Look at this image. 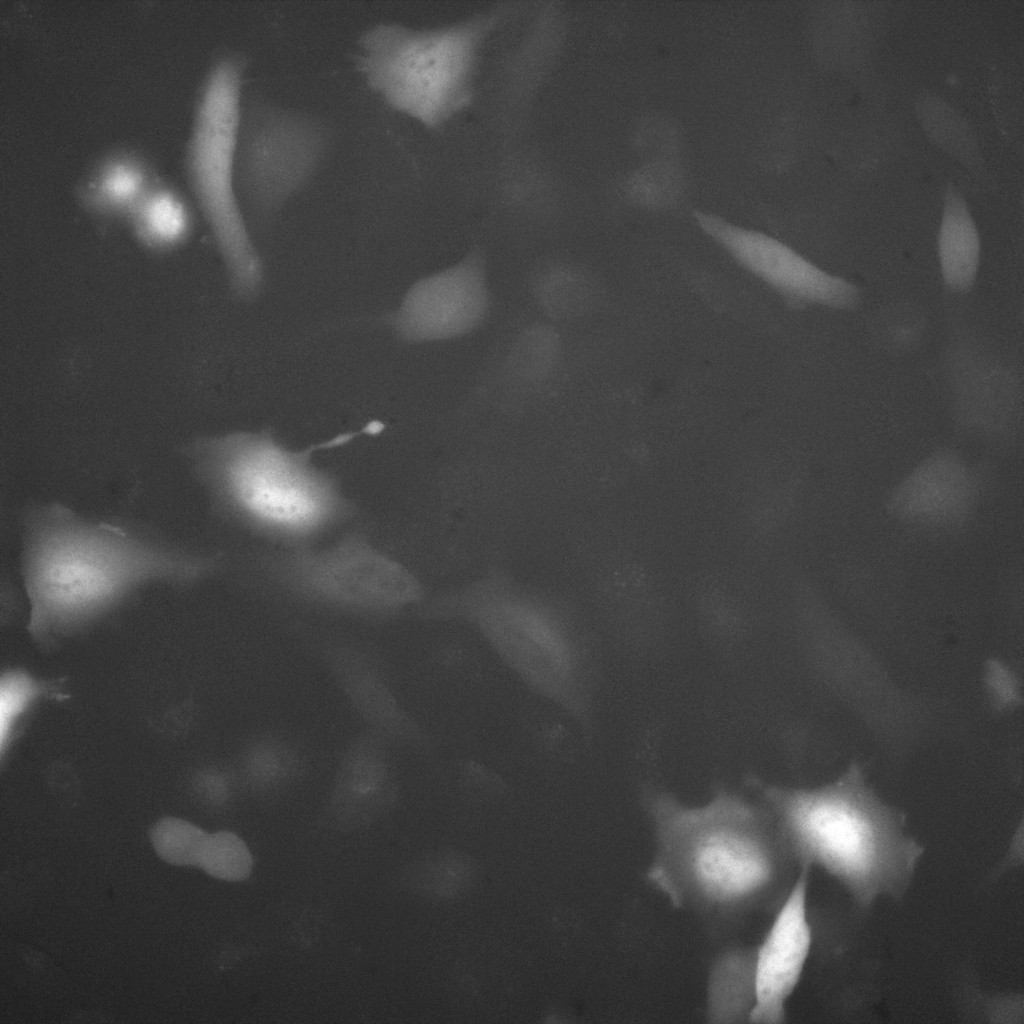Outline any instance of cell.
<instances>
[{
  "label": "cell",
  "mask_w": 1024,
  "mask_h": 1024,
  "mask_svg": "<svg viewBox=\"0 0 1024 1024\" xmlns=\"http://www.w3.org/2000/svg\"><path fill=\"white\" fill-rule=\"evenodd\" d=\"M322 117L261 96L243 103L237 189L248 221L265 227L312 180L329 151Z\"/></svg>",
  "instance_id": "9"
},
{
  "label": "cell",
  "mask_w": 1024,
  "mask_h": 1024,
  "mask_svg": "<svg viewBox=\"0 0 1024 1024\" xmlns=\"http://www.w3.org/2000/svg\"><path fill=\"white\" fill-rule=\"evenodd\" d=\"M245 66L242 56L225 54L209 68L193 113L185 168L230 291L251 302L263 291L266 273L237 189Z\"/></svg>",
  "instance_id": "7"
},
{
  "label": "cell",
  "mask_w": 1024,
  "mask_h": 1024,
  "mask_svg": "<svg viewBox=\"0 0 1024 1024\" xmlns=\"http://www.w3.org/2000/svg\"><path fill=\"white\" fill-rule=\"evenodd\" d=\"M981 254L976 222L963 195L950 184L937 234V258L946 287L956 293L969 292L977 279Z\"/></svg>",
  "instance_id": "20"
},
{
  "label": "cell",
  "mask_w": 1024,
  "mask_h": 1024,
  "mask_svg": "<svg viewBox=\"0 0 1024 1024\" xmlns=\"http://www.w3.org/2000/svg\"><path fill=\"white\" fill-rule=\"evenodd\" d=\"M378 429L370 423L300 448L269 428L235 430L202 437L186 454L220 512L284 549H294L314 545L353 512L339 481L316 463L317 453Z\"/></svg>",
  "instance_id": "3"
},
{
  "label": "cell",
  "mask_w": 1024,
  "mask_h": 1024,
  "mask_svg": "<svg viewBox=\"0 0 1024 1024\" xmlns=\"http://www.w3.org/2000/svg\"><path fill=\"white\" fill-rule=\"evenodd\" d=\"M137 239L152 250H169L190 234L192 220L172 190L152 185L127 216Z\"/></svg>",
  "instance_id": "24"
},
{
  "label": "cell",
  "mask_w": 1024,
  "mask_h": 1024,
  "mask_svg": "<svg viewBox=\"0 0 1024 1024\" xmlns=\"http://www.w3.org/2000/svg\"><path fill=\"white\" fill-rule=\"evenodd\" d=\"M39 692L34 680L22 672H8L0 684V742L4 751L18 719Z\"/></svg>",
  "instance_id": "29"
},
{
  "label": "cell",
  "mask_w": 1024,
  "mask_h": 1024,
  "mask_svg": "<svg viewBox=\"0 0 1024 1024\" xmlns=\"http://www.w3.org/2000/svg\"><path fill=\"white\" fill-rule=\"evenodd\" d=\"M233 767L242 791L270 798L299 783L307 773L308 761L290 736L267 729L248 736Z\"/></svg>",
  "instance_id": "19"
},
{
  "label": "cell",
  "mask_w": 1024,
  "mask_h": 1024,
  "mask_svg": "<svg viewBox=\"0 0 1024 1024\" xmlns=\"http://www.w3.org/2000/svg\"><path fill=\"white\" fill-rule=\"evenodd\" d=\"M754 956L755 946H732L713 960L706 986L708 1022H749L756 996Z\"/></svg>",
  "instance_id": "21"
},
{
  "label": "cell",
  "mask_w": 1024,
  "mask_h": 1024,
  "mask_svg": "<svg viewBox=\"0 0 1024 1024\" xmlns=\"http://www.w3.org/2000/svg\"><path fill=\"white\" fill-rule=\"evenodd\" d=\"M298 642L324 667L364 728L394 747L430 753L434 739L398 698L385 659L371 642L354 636L297 627Z\"/></svg>",
  "instance_id": "12"
},
{
  "label": "cell",
  "mask_w": 1024,
  "mask_h": 1024,
  "mask_svg": "<svg viewBox=\"0 0 1024 1024\" xmlns=\"http://www.w3.org/2000/svg\"><path fill=\"white\" fill-rule=\"evenodd\" d=\"M495 305L488 251L476 243L414 280L382 321L407 345L449 344L481 331Z\"/></svg>",
  "instance_id": "11"
},
{
  "label": "cell",
  "mask_w": 1024,
  "mask_h": 1024,
  "mask_svg": "<svg viewBox=\"0 0 1024 1024\" xmlns=\"http://www.w3.org/2000/svg\"><path fill=\"white\" fill-rule=\"evenodd\" d=\"M150 174L142 160L120 153L106 158L81 189L85 206L107 216H128L150 189Z\"/></svg>",
  "instance_id": "23"
},
{
  "label": "cell",
  "mask_w": 1024,
  "mask_h": 1024,
  "mask_svg": "<svg viewBox=\"0 0 1024 1024\" xmlns=\"http://www.w3.org/2000/svg\"><path fill=\"white\" fill-rule=\"evenodd\" d=\"M653 856L651 885L676 908L716 927L776 910L799 872L767 808L718 791L684 804L667 793L646 799Z\"/></svg>",
  "instance_id": "1"
},
{
  "label": "cell",
  "mask_w": 1024,
  "mask_h": 1024,
  "mask_svg": "<svg viewBox=\"0 0 1024 1024\" xmlns=\"http://www.w3.org/2000/svg\"><path fill=\"white\" fill-rule=\"evenodd\" d=\"M494 22L485 14L433 27L379 23L359 37L355 65L389 107L438 129L472 103Z\"/></svg>",
  "instance_id": "6"
},
{
  "label": "cell",
  "mask_w": 1024,
  "mask_h": 1024,
  "mask_svg": "<svg viewBox=\"0 0 1024 1024\" xmlns=\"http://www.w3.org/2000/svg\"><path fill=\"white\" fill-rule=\"evenodd\" d=\"M209 833L177 817H164L150 830V841L157 855L176 866L198 867Z\"/></svg>",
  "instance_id": "26"
},
{
  "label": "cell",
  "mask_w": 1024,
  "mask_h": 1024,
  "mask_svg": "<svg viewBox=\"0 0 1024 1024\" xmlns=\"http://www.w3.org/2000/svg\"><path fill=\"white\" fill-rule=\"evenodd\" d=\"M692 215L698 227L735 263L790 308L853 310L861 303V290L855 283L825 270L782 240L711 212L696 209Z\"/></svg>",
  "instance_id": "13"
},
{
  "label": "cell",
  "mask_w": 1024,
  "mask_h": 1024,
  "mask_svg": "<svg viewBox=\"0 0 1024 1024\" xmlns=\"http://www.w3.org/2000/svg\"><path fill=\"white\" fill-rule=\"evenodd\" d=\"M683 187L680 167L667 159H655L636 169L626 180L624 193L633 204L665 210L678 201Z\"/></svg>",
  "instance_id": "25"
},
{
  "label": "cell",
  "mask_w": 1024,
  "mask_h": 1024,
  "mask_svg": "<svg viewBox=\"0 0 1024 1024\" xmlns=\"http://www.w3.org/2000/svg\"><path fill=\"white\" fill-rule=\"evenodd\" d=\"M921 110L925 129L950 153L967 164L979 163L974 135L965 120L944 102H933Z\"/></svg>",
  "instance_id": "28"
},
{
  "label": "cell",
  "mask_w": 1024,
  "mask_h": 1024,
  "mask_svg": "<svg viewBox=\"0 0 1024 1024\" xmlns=\"http://www.w3.org/2000/svg\"><path fill=\"white\" fill-rule=\"evenodd\" d=\"M811 869L800 866L766 934L755 946L756 996L751 1023L786 1021L787 1002L801 980L813 943L807 903Z\"/></svg>",
  "instance_id": "15"
},
{
  "label": "cell",
  "mask_w": 1024,
  "mask_h": 1024,
  "mask_svg": "<svg viewBox=\"0 0 1024 1024\" xmlns=\"http://www.w3.org/2000/svg\"><path fill=\"white\" fill-rule=\"evenodd\" d=\"M981 490V477L970 460L951 446H941L893 485L884 505L890 517L905 526L950 533L968 526Z\"/></svg>",
  "instance_id": "14"
},
{
  "label": "cell",
  "mask_w": 1024,
  "mask_h": 1024,
  "mask_svg": "<svg viewBox=\"0 0 1024 1024\" xmlns=\"http://www.w3.org/2000/svg\"><path fill=\"white\" fill-rule=\"evenodd\" d=\"M802 486V473L789 461L765 463L744 503L743 521L748 533L767 539L783 529L795 510Z\"/></svg>",
  "instance_id": "22"
},
{
  "label": "cell",
  "mask_w": 1024,
  "mask_h": 1024,
  "mask_svg": "<svg viewBox=\"0 0 1024 1024\" xmlns=\"http://www.w3.org/2000/svg\"><path fill=\"white\" fill-rule=\"evenodd\" d=\"M951 356L958 424L982 435L1008 431L1019 405L1015 377L975 346L960 345Z\"/></svg>",
  "instance_id": "18"
},
{
  "label": "cell",
  "mask_w": 1024,
  "mask_h": 1024,
  "mask_svg": "<svg viewBox=\"0 0 1024 1024\" xmlns=\"http://www.w3.org/2000/svg\"><path fill=\"white\" fill-rule=\"evenodd\" d=\"M540 316L528 305L504 323L471 380L472 403L520 413L558 398L580 369L577 333Z\"/></svg>",
  "instance_id": "10"
},
{
  "label": "cell",
  "mask_w": 1024,
  "mask_h": 1024,
  "mask_svg": "<svg viewBox=\"0 0 1024 1024\" xmlns=\"http://www.w3.org/2000/svg\"><path fill=\"white\" fill-rule=\"evenodd\" d=\"M528 306L545 319L567 329L580 327L605 307L607 292L597 272L565 253L535 259L523 279Z\"/></svg>",
  "instance_id": "17"
},
{
  "label": "cell",
  "mask_w": 1024,
  "mask_h": 1024,
  "mask_svg": "<svg viewBox=\"0 0 1024 1024\" xmlns=\"http://www.w3.org/2000/svg\"><path fill=\"white\" fill-rule=\"evenodd\" d=\"M765 802L799 867L823 869L859 909L906 893L924 847L906 833L904 814L875 793L858 765L818 787H770Z\"/></svg>",
  "instance_id": "5"
},
{
  "label": "cell",
  "mask_w": 1024,
  "mask_h": 1024,
  "mask_svg": "<svg viewBox=\"0 0 1024 1024\" xmlns=\"http://www.w3.org/2000/svg\"><path fill=\"white\" fill-rule=\"evenodd\" d=\"M392 748L387 738L367 728L348 741L323 808L327 825L341 831L358 830L395 808L401 786Z\"/></svg>",
  "instance_id": "16"
},
{
  "label": "cell",
  "mask_w": 1024,
  "mask_h": 1024,
  "mask_svg": "<svg viewBox=\"0 0 1024 1024\" xmlns=\"http://www.w3.org/2000/svg\"><path fill=\"white\" fill-rule=\"evenodd\" d=\"M417 612L470 627L527 689L591 738L597 644L568 603L492 572L425 602Z\"/></svg>",
  "instance_id": "4"
},
{
  "label": "cell",
  "mask_w": 1024,
  "mask_h": 1024,
  "mask_svg": "<svg viewBox=\"0 0 1024 1024\" xmlns=\"http://www.w3.org/2000/svg\"><path fill=\"white\" fill-rule=\"evenodd\" d=\"M214 557L45 504L24 516L21 575L36 635L92 620L153 583L185 585L212 574Z\"/></svg>",
  "instance_id": "2"
},
{
  "label": "cell",
  "mask_w": 1024,
  "mask_h": 1024,
  "mask_svg": "<svg viewBox=\"0 0 1024 1024\" xmlns=\"http://www.w3.org/2000/svg\"><path fill=\"white\" fill-rule=\"evenodd\" d=\"M266 568L292 597L364 619H391L426 602L418 576L361 532L326 547L284 549Z\"/></svg>",
  "instance_id": "8"
},
{
  "label": "cell",
  "mask_w": 1024,
  "mask_h": 1024,
  "mask_svg": "<svg viewBox=\"0 0 1024 1024\" xmlns=\"http://www.w3.org/2000/svg\"><path fill=\"white\" fill-rule=\"evenodd\" d=\"M198 867L213 878L239 882L252 874L254 858L239 835L220 830L209 833Z\"/></svg>",
  "instance_id": "27"
}]
</instances>
